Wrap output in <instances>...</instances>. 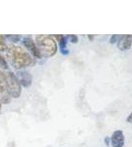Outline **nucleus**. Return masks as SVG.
Returning a JSON list of instances; mask_svg holds the SVG:
<instances>
[{
    "label": "nucleus",
    "mask_w": 132,
    "mask_h": 147,
    "mask_svg": "<svg viewBox=\"0 0 132 147\" xmlns=\"http://www.w3.org/2000/svg\"><path fill=\"white\" fill-rule=\"evenodd\" d=\"M105 143L107 144V145H109V137H105Z\"/></svg>",
    "instance_id": "17"
},
{
    "label": "nucleus",
    "mask_w": 132,
    "mask_h": 147,
    "mask_svg": "<svg viewBox=\"0 0 132 147\" xmlns=\"http://www.w3.org/2000/svg\"><path fill=\"white\" fill-rule=\"evenodd\" d=\"M132 46V35L131 34H124L122 36H119L117 40V47L119 50L126 51L130 49Z\"/></svg>",
    "instance_id": "7"
},
{
    "label": "nucleus",
    "mask_w": 132,
    "mask_h": 147,
    "mask_svg": "<svg viewBox=\"0 0 132 147\" xmlns=\"http://www.w3.org/2000/svg\"><path fill=\"white\" fill-rule=\"evenodd\" d=\"M23 43L24 46L28 49V51H30V54L33 57H35L36 59H40L42 55H40L39 49H38L37 45H36V42L31 36H26L23 38Z\"/></svg>",
    "instance_id": "5"
},
{
    "label": "nucleus",
    "mask_w": 132,
    "mask_h": 147,
    "mask_svg": "<svg viewBox=\"0 0 132 147\" xmlns=\"http://www.w3.org/2000/svg\"><path fill=\"white\" fill-rule=\"evenodd\" d=\"M6 58L12 65V67L18 71L33 66L35 64V59L33 58V56L23 47L18 45H11L8 47Z\"/></svg>",
    "instance_id": "1"
},
{
    "label": "nucleus",
    "mask_w": 132,
    "mask_h": 147,
    "mask_svg": "<svg viewBox=\"0 0 132 147\" xmlns=\"http://www.w3.org/2000/svg\"><path fill=\"white\" fill-rule=\"evenodd\" d=\"M1 69H3V70H8V63H7L6 59L0 54V70H1Z\"/></svg>",
    "instance_id": "10"
},
{
    "label": "nucleus",
    "mask_w": 132,
    "mask_h": 147,
    "mask_svg": "<svg viewBox=\"0 0 132 147\" xmlns=\"http://www.w3.org/2000/svg\"><path fill=\"white\" fill-rule=\"evenodd\" d=\"M5 38H8L13 43H17L21 39V36L20 35H8V36H5Z\"/></svg>",
    "instance_id": "11"
},
{
    "label": "nucleus",
    "mask_w": 132,
    "mask_h": 147,
    "mask_svg": "<svg viewBox=\"0 0 132 147\" xmlns=\"http://www.w3.org/2000/svg\"><path fill=\"white\" fill-rule=\"evenodd\" d=\"M4 78H5L6 88L8 93L10 94L12 98H19L22 93V86L19 84L15 74L11 71H5L3 72Z\"/></svg>",
    "instance_id": "3"
},
{
    "label": "nucleus",
    "mask_w": 132,
    "mask_h": 147,
    "mask_svg": "<svg viewBox=\"0 0 132 147\" xmlns=\"http://www.w3.org/2000/svg\"><path fill=\"white\" fill-rule=\"evenodd\" d=\"M36 45L39 49L42 57L49 58L56 54L57 52V42L50 35H37L36 36Z\"/></svg>",
    "instance_id": "2"
},
{
    "label": "nucleus",
    "mask_w": 132,
    "mask_h": 147,
    "mask_svg": "<svg viewBox=\"0 0 132 147\" xmlns=\"http://www.w3.org/2000/svg\"><path fill=\"white\" fill-rule=\"evenodd\" d=\"M12 100V97L8 93L6 88V82L5 78H4V74L0 70V102L3 104L10 103Z\"/></svg>",
    "instance_id": "4"
},
{
    "label": "nucleus",
    "mask_w": 132,
    "mask_h": 147,
    "mask_svg": "<svg viewBox=\"0 0 132 147\" xmlns=\"http://www.w3.org/2000/svg\"><path fill=\"white\" fill-rule=\"evenodd\" d=\"M1 105H2V103L0 102V111H1V108H2V106H1Z\"/></svg>",
    "instance_id": "18"
},
{
    "label": "nucleus",
    "mask_w": 132,
    "mask_h": 147,
    "mask_svg": "<svg viewBox=\"0 0 132 147\" xmlns=\"http://www.w3.org/2000/svg\"><path fill=\"white\" fill-rule=\"evenodd\" d=\"M0 42H5V36L4 35H0Z\"/></svg>",
    "instance_id": "16"
},
{
    "label": "nucleus",
    "mask_w": 132,
    "mask_h": 147,
    "mask_svg": "<svg viewBox=\"0 0 132 147\" xmlns=\"http://www.w3.org/2000/svg\"><path fill=\"white\" fill-rule=\"evenodd\" d=\"M17 80H18L19 84H21V86L24 87H29L33 82V76L31 75L30 72L24 70H19L18 72L15 74Z\"/></svg>",
    "instance_id": "6"
},
{
    "label": "nucleus",
    "mask_w": 132,
    "mask_h": 147,
    "mask_svg": "<svg viewBox=\"0 0 132 147\" xmlns=\"http://www.w3.org/2000/svg\"><path fill=\"white\" fill-rule=\"evenodd\" d=\"M69 39L72 43H77L78 42V37L77 35H69Z\"/></svg>",
    "instance_id": "13"
},
{
    "label": "nucleus",
    "mask_w": 132,
    "mask_h": 147,
    "mask_svg": "<svg viewBox=\"0 0 132 147\" xmlns=\"http://www.w3.org/2000/svg\"><path fill=\"white\" fill-rule=\"evenodd\" d=\"M126 121H127V123H132V113L129 114V116L126 118Z\"/></svg>",
    "instance_id": "15"
},
{
    "label": "nucleus",
    "mask_w": 132,
    "mask_h": 147,
    "mask_svg": "<svg viewBox=\"0 0 132 147\" xmlns=\"http://www.w3.org/2000/svg\"><path fill=\"white\" fill-rule=\"evenodd\" d=\"M112 147H123L124 145V134L122 130H116L114 131L111 137H110Z\"/></svg>",
    "instance_id": "8"
},
{
    "label": "nucleus",
    "mask_w": 132,
    "mask_h": 147,
    "mask_svg": "<svg viewBox=\"0 0 132 147\" xmlns=\"http://www.w3.org/2000/svg\"><path fill=\"white\" fill-rule=\"evenodd\" d=\"M55 39L58 41L59 44V48H60V52L61 54L63 55H68V49L66 47V43H67V37L64 36V35L58 34V35H55Z\"/></svg>",
    "instance_id": "9"
},
{
    "label": "nucleus",
    "mask_w": 132,
    "mask_h": 147,
    "mask_svg": "<svg viewBox=\"0 0 132 147\" xmlns=\"http://www.w3.org/2000/svg\"><path fill=\"white\" fill-rule=\"evenodd\" d=\"M8 50V45L5 42H0V51H7Z\"/></svg>",
    "instance_id": "12"
},
{
    "label": "nucleus",
    "mask_w": 132,
    "mask_h": 147,
    "mask_svg": "<svg viewBox=\"0 0 132 147\" xmlns=\"http://www.w3.org/2000/svg\"><path fill=\"white\" fill-rule=\"evenodd\" d=\"M118 38H119L118 35H112V36L110 37V39H109V42L111 44H114V43H116L117 40H118Z\"/></svg>",
    "instance_id": "14"
}]
</instances>
